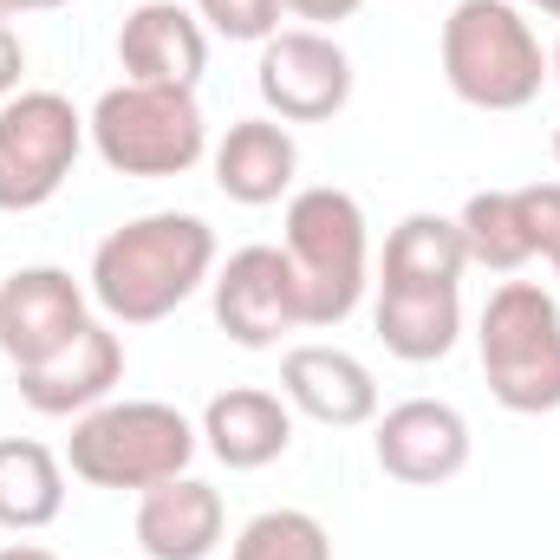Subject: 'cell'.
<instances>
[{"label": "cell", "instance_id": "obj_16", "mask_svg": "<svg viewBox=\"0 0 560 560\" xmlns=\"http://www.w3.org/2000/svg\"><path fill=\"white\" fill-rule=\"evenodd\" d=\"M131 528H138V548L150 560H209L222 548L229 509H222V489H209L202 476H170L138 495Z\"/></svg>", "mask_w": 560, "mask_h": 560}, {"label": "cell", "instance_id": "obj_21", "mask_svg": "<svg viewBox=\"0 0 560 560\" xmlns=\"http://www.w3.org/2000/svg\"><path fill=\"white\" fill-rule=\"evenodd\" d=\"M456 229H463L469 268H489V275H522V268L535 261L528 215H522V189H476V196L456 209Z\"/></svg>", "mask_w": 560, "mask_h": 560}, {"label": "cell", "instance_id": "obj_28", "mask_svg": "<svg viewBox=\"0 0 560 560\" xmlns=\"http://www.w3.org/2000/svg\"><path fill=\"white\" fill-rule=\"evenodd\" d=\"M548 85H560V39H555V52H548Z\"/></svg>", "mask_w": 560, "mask_h": 560}, {"label": "cell", "instance_id": "obj_15", "mask_svg": "<svg viewBox=\"0 0 560 560\" xmlns=\"http://www.w3.org/2000/svg\"><path fill=\"white\" fill-rule=\"evenodd\" d=\"M202 450L222 469H268L293 450V405L261 385H229L202 405Z\"/></svg>", "mask_w": 560, "mask_h": 560}, {"label": "cell", "instance_id": "obj_24", "mask_svg": "<svg viewBox=\"0 0 560 560\" xmlns=\"http://www.w3.org/2000/svg\"><path fill=\"white\" fill-rule=\"evenodd\" d=\"M280 7H287L300 26H319V33H332V26H339V20H352L365 0H280Z\"/></svg>", "mask_w": 560, "mask_h": 560}, {"label": "cell", "instance_id": "obj_10", "mask_svg": "<svg viewBox=\"0 0 560 560\" xmlns=\"http://www.w3.org/2000/svg\"><path fill=\"white\" fill-rule=\"evenodd\" d=\"M372 423H378L372 430V456L405 489H436V482L469 469V450H476L469 418L456 405H443V398H405V405H392Z\"/></svg>", "mask_w": 560, "mask_h": 560}, {"label": "cell", "instance_id": "obj_19", "mask_svg": "<svg viewBox=\"0 0 560 560\" xmlns=\"http://www.w3.org/2000/svg\"><path fill=\"white\" fill-rule=\"evenodd\" d=\"M66 515V456L33 436H0V528L39 535Z\"/></svg>", "mask_w": 560, "mask_h": 560}, {"label": "cell", "instance_id": "obj_31", "mask_svg": "<svg viewBox=\"0 0 560 560\" xmlns=\"http://www.w3.org/2000/svg\"><path fill=\"white\" fill-rule=\"evenodd\" d=\"M555 163H560V125H555Z\"/></svg>", "mask_w": 560, "mask_h": 560}, {"label": "cell", "instance_id": "obj_12", "mask_svg": "<svg viewBox=\"0 0 560 560\" xmlns=\"http://www.w3.org/2000/svg\"><path fill=\"white\" fill-rule=\"evenodd\" d=\"M92 319V293L66 268H13L0 280V352L13 359V372L52 359L79 326Z\"/></svg>", "mask_w": 560, "mask_h": 560}, {"label": "cell", "instance_id": "obj_27", "mask_svg": "<svg viewBox=\"0 0 560 560\" xmlns=\"http://www.w3.org/2000/svg\"><path fill=\"white\" fill-rule=\"evenodd\" d=\"M0 560H59V555L39 548V541H13V548H0Z\"/></svg>", "mask_w": 560, "mask_h": 560}, {"label": "cell", "instance_id": "obj_29", "mask_svg": "<svg viewBox=\"0 0 560 560\" xmlns=\"http://www.w3.org/2000/svg\"><path fill=\"white\" fill-rule=\"evenodd\" d=\"M535 13H548V20H560V0H528Z\"/></svg>", "mask_w": 560, "mask_h": 560}, {"label": "cell", "instance_id": "obj_26", "mask_svg": "<svg viewBox=\"0 0 560 560\" xmlns=\"http://www.w3.org/2000/svg\"><path fill=\"white\" fill-rule=\"evenodd\" d=\"M72 0H0V20H20V13H59Z\"/></svg>", "mask_w": 560, "mask_h": 560}, {"label": "cell", "instance_id": "obj_4", "mask_svg": "<svg viewBox=\"0 0 560 560\" xmlns=\"http://www.w3.org/2000/svg\"><path fill=\"white\" fill-rule=\"evenodd\" d=\"M202 450V430L163 398H105L98 411L72 418L66 469L92 489H156L170 476H189Z\"/></svg>", "mask_w": 560, "mask_h": 560}, {"label": "cell", "instance_id": "obj_17", "mask_svg": "<svg viewBox=\"0 0 560 560\" xmlns=\"http://www.w3.org/2000/svg\"><path fill=\"white\" fill-rule=\"evenodd\" d=\"M215 163V189L242 209H275L280 196H293V176H300V143L293 125L280 118H235L222 143L209 150Z\"/></svg>", "mask_w": 560, "mask_h": 560}, {"label": "cell", "instance_id": "obj_9", "mask_svg": "<svg viewBox=\"0 0 560 560\" xmlns=\"http://www.w3.org/2000/svg\"><path fill=\"white\" fill-rule=\"evenodd\" d=\"M209 306H215V326L242 346V352H268L287 332H300V280L293 261L275 242H248L235 248L215 275H209Z\"/></svg>", "mask_w": 560, "mask_h": 560}, {"label": "cell", "instance_id": "obj_20", "mask_svg": "<svg viewBox=\"0 0 560 560\" xmlns=\"http://www.w3.org/2000/svg\"><path fill=\"white\" fill-rule=\"evenodd\" d=\"M463 268H469V248H463L456 215L411 209V215L385 235L378 280H392V287H463Z\"/></svg>", "mask_w": 560, "mask_h": 560}, {"label": "cell", "instance_id": "obj_3", "mask_svg": "<svg viewBox=\"0 0 560 560\" xmlns=\"http://www.w3.org/2000/svg\"><path fill=\"white\" fill-rule=\"evenodd\" d=\"M293 280H300V319L306 326H346L372 287V229L352 189L313 183L287 196V235H280Z\"/></svg>", "mask_w": 560, "mask_h": 560}, {"label": "cell", "instance_id": "obj_5", "mask_svg": "<svg viewBox=\"0 0 560 560\" xmlns=\"http://www.w3.org/2000/svg\"><path fill=\"white\" fill-rule=\"evenodd\" d=\"M85 138L98 150V163L112 176H138V183H163V176H189L209 156V118L196 105V92L183 85H112L92 118Z\"/></svg>", "mask_w": 560, "mask_h": 560}, {"label": "cell", "instance_id": "obj_14", "mask_svg": "<svg viewBox=\"0 0 560 560\" xmlns=\"http://www.w3.org/2000/svg\"><path fill=\"white\" fill-rule=\"evenodd\" d=\"M280 398L326 430H359L378 418V378L346 346H293L280 359Z\"/></svg>", "mask_w": 560, "mask_h": 560}, {"label": "cell", "instance_id": "obj_23", "mask_svg": "<svg viewBox=\"0 0 560 560\" xmlns=\"http://www.w3.org/2000/svg\"><path fill=\"white\" fill-rule=\"evenodd\" d=\"M280 0H196V20L222 39H242V46H261L280 33Z\"/></svg>", "mask_w": 560, "mask_h": 560}, {"label": "cell", "instance_id": "obj_7", "mask_svg": "<svg viewBox=\"0 0 560 560\" xmlns=\"http://www.w3.org/2000/svg\"><path fill=\"white\" fill-rule=\"evenodd\" d=\"M85 112L66 98V92H46V85H26L0 105V215H33L46 209L79 150H85Z\"/></svg>", "mask_w": 560, "mask_h": 560}, {"label": "cell", "instance_id": "obj_25", "mask_svg": "<svg viewBox=\"0 0 560 560\" xmlns=\"http://www.w3.org/2000/svg\"><path fill=\"white\" fill-rule=\"evenodd\" d=\"M20 79H26V46H20L13 20H0V105H7L13 92H26Z\"/></svg>", "mask_w": 560, "mask_h": 560}, {"label": "cell", "instance_id": "obj_22", "mask_svg": "<svg viewBox=\"0 0 560 560\" xmlns=\"http://www.w3.org/2000/svg\"><path fill=\"white\" fill-rule=\"evenodd\" d=\"M229 560H332V535L319 515L306 509H261L242 535Z\"/></svg>", "mask_w": 560, "mask_h": 560}, {"label": "cell", "instance_id": "obj_1", "mask_svg": "<svg viewBox=\"0 0 560 560\" xmlns=\"http://www.w3.org/2000/svg\"><path fill=\"white\" fill-rule=\"evenodd\" d=\"M215 275V229L189 209H150L92 248V300L112 326H156Z\"/></svg>", "mask_w": 560, "mask_h": 560}, {"label": "cell", "instance_id": "obj_2", "mask_svg": "<svg viewBox=\"0 0 560 560\" xmlns=\"http://www.w3.org/2000/svg\"><path fill=\"white\" fill-rule=\"evenodd\" d=\"M443 85L469 112H528L548 92V52L515 0H456L436 33Z\"/></svg>", "mask_w": 560, "mask_h": 560}, {"label": "cell", "instance_id": "obj_8", "mask_svg": "<svg viewBox=\"0 0 560 560\" xmlns=\"http://www.w3.org/2000/svg\"><path fill=\"white\" fill-rule=\"evenodd\" d=\"M255 92L280 125H326L352 105V52L319 26H280L261 39Z\"/></svg>", "mask_w": 560, "mask_h": 560}, {"label": "cell", "instance_id": "obj_11", "mask_svg": "<svg viewBox=\"0 0 560 560\" xmlns=\"http://www.w3.org/2000/svg\"><path fill=\"white\" fill-rule=\"evenodd\" d=\"M20 378V405L39 418H85L98 411L118 385H125V339L112 319H85L52 359L13 372Z\"/></svg>", "mask_w": 560, "mask_h": 560}, {"label": "cell", "instance_id": "obj_6", "mask_svg": "<svg viewBox=\"0 0 560 560\" xmlns=\"http://www.w3.org/2000/svg\"><path fill=\"white\" fill-rule=\"evenodd\" d=\"M489 398L515 418L560 411V300L541 280H502L476 319Z\"/></svg>", "mask_w": 560, "mask_h": 560}, {"label": "cell", "instance_id": "obj_18", "mask_svg": "<svg viewBox=\"0 0 560 560\" xmlns=\"http://www.w3.org/2000/svg\"><path fill=\"white\" fill-rule=\"evenodd\" d=\"M372 326H378V346L392 359L430 365L463 339V287H392V280H378Z\"/></svg>", "mask_w": 560, "mask_h": 560}, {"label": "cell", "instance_id": "obj_30", "mask_svg": "<svg viewBox=\"0 0 560 560\" xmlns=\"http://www.w3.org/2000/svg\"><path fill=\"white\" fill-rule=\"evenodd\" d=\"M548 268H555V280H560V248H555V255H548Z\"/></svg>", "mask_w": 560, "mask_h": 560}, {"label": "cell", "instance_id": "obj_13", "mask_svg": "<svg viewBox=\"0 0 560 560\" xmlns=\"http://www.w3.org/2000/svg\"><path fill=\"white\" fill-rule=\"evenodd\" d=\"M118 66L138 85H183L196 92L209 72V26L183 0H138L118 26Z\"/></svg>", "mask_w": 560, "mask_h": 560}]
</instances>
